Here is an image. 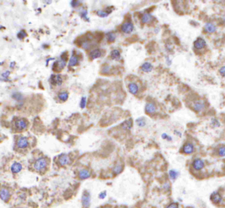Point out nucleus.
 Returning a JSON list of instances; mask_svg holds the SVG:
<instances>
[{"instance_id":"37998d69","label":"nucleus","mask_w":225,"mask_h":208,"mask_svg":"<svg viewBox=\"0 0 225 208\" xmlns=\"http://www.w3.org/2000/svg\"><path fill=\"white\" fill-rule=\"evenodd\" d=\"M162 138L164 139V140H167V141H172V138H171V136H169V135H166V134H163V135H162Z\"/></svg>"},{"instance_id":"5701e85b","label":"nucleus","mask_w":225,"mask_h":208,"mask_svg":"<svg viewBox=\"0 0 225 208\" xmlns=\"http://www.w3.org/2000/svg\"><path fill=\"white\" fill-rule=\"evenodd\" d=\"M65 65H66V61H62L60 59V61H56L55 62V64H54V68H53V69L55 70V71H58V70H62L63 68L65 67Z\"/></svg>"},{"instance_id":"de8ad7c7","label":"nucleus","mask_w":225,"mask_h":208,"mask_svg":"<svg viewBox=\"0 0 225 208\" xmlns=\"http://www.w3.org/2000/svg\"><path fill=\"white\" fill-rule=\"evenodd\" d=\"M223 22H224V23H225V15H224V16H223Z\"/></svg>"},{"instance_id":"c85d7f7f","label":"nucleus","mask_w":225,"mask_h":208,"mask_svg":"<svg viewBox=\"0 0 225 208\" xmlns=\"http://www.w3.org/2000/svg\"><path fill=\"white\" fill-rule=\"evenodd\" d=\"M217 155L220 157H225V145H220L216 149Z\"/></svg>"},{"instance_id":"6ab92c4d","label":"nucleus","mask_w":225,"mask_h":208,"mask_svg":"<svg viewBox=\"0 0 225 208\" xmlns=\"http://www.w3.org/2000/svg\"><path fill=\"white\" fill-rule=\"evenodd\" d=\"M22 171V164L18 162H14L11 165V171L12 174H18Z\"/></svg>"},{"instance_id":"ea45409f","label":"nucleus","mask_w":225,"mask_h":208,"mask_svg":"<svg viewBox=\"0 0 225 208\" xmlns=\"http://www.w3.org/2000/svg\"><path fill=\"white\" fill-rule=\"evenodd\" d=\"M98 198L99 199H105L106 198V190H103V191H101L99 194H98Z\"/></svg>"},{"instance_id":"c9c22d12","label":"nucleus","mask_w":225,"mask_h":208,"mask_svg":"<svg viewBox=\"0 0 225 208\" xmlns=\"http://www.w3.org/2000/svg\"><path fill=\"white\" fill-rule=\"evenodd\" d=\"M80 16H81V18H83L84 19H85V20H88V21H89V18H87V10H83V11H81V12H80Z\"/></svg>"},{"instance_id":"a18cd8bd","label":"nucleus","mask_w":225,"mask_h":208,"mask_svg":"<svg viewBox=\"0 0 225 208\" xmlns=\"http://www.w3.org/2000/svg\"><path fill=\"white\" fill-rule=\"evenodd\" d=\"M80 5V1H72L71 2V6L72 7H78Z\"/></svg>"},{"instance_id":"c756f323","label":"nucleus","mask_w":225,"mask_h":208,"mask_svg":"<svg viewBox=\"0 0 225 208\" xmlns=\"http://www.w3.org/2000/svg\"><path fill=\"white\" fill-rule=\"evenodd\" d=\"M106 39H107V41L108 42H114L116 40V35L114 33L110 32V33H108L106 34Z\"/></svg>"},{"instance_id":"4be33fe9","label":"nucleus","mask_w":225,"mask_h":208,"mask_svg":"<svg viewBox=\"0 0 225 208\" xmlns=\"http://www.w3.org/2000/svg\"><path fill=\"white\" fill-rule=\"evenodd\" d=\"M141 69L143 71V72H145V73H149V72H151L152 69H153V66H152V64L151 62H143V64H142V66H141Z\"/></svg>"},{"instance_id":"f257e3e1","label":"nucleus","mask_w":225,"mask_h":208,"mask_svg":"<svg viewBox=\"0 0 225 208\" xmlns=\"http://www.w3.org/2000/svg\"><path fill=\"white\" fill-rule=\"evenodd\" d=\"M48 166V161L44 157H40L34 162V169L37 172L44 171Z\"/></svg>"},{"instance_id":"b1692460","label":"nucleus","mask_w":225,"mask_h":208,"mask_svg":"<svg viewBox=\"0 0 225 208\" xmlns=\"http://www.w3.org/2000/svg\"><path fill=\"white\" fill-rule=\"evenodd\" d=\"M110 57H111L113 60H117V61H119V60H121V58H122L121 52H120L119 50H117V49H114V50H112L111 53H110Z\"/></svg>"},{"instance_id":"9b49d317","label":"nucleus","mask_w":225,"mask_h":208,"mask_svg":"<svg viewBox=\"0 0 225 208\" xmlns=\"http://www.w3.org/2000/svg\"><path fill=\"white\" fill-rule=\"evenodd\" d=\"M15 127L18 131H23L27 128V122L24 119H18L15 121Z\"/></svg>"},{"instance_id":"7c9ffc66","label":"nucleus","mask_w":225,"mask_h":208,"mask_svg":"<svg viewBox=\"0 0 225 208\" xmlns=\"http://www.w3.org/2000/svg\"><path fill=\"white\" fill-rule=\"evenodd\" d=\"M97 13V15L98 17H100V18H106V17H107L108 16V13L109 12H106V11H103V10H98L96 12Z\"/></svg>"},{"instance_id":"a211bd4d","label":"nucleus","mask_w":225,"mask_h":208,"mask_svg":"<svg viewBox=\"0 0 225 208\" xmlns=\"http://www.w3.org/2000/svg\"><path fill=\"white\" fill-rule=\"evenodd\" d=\"M50 82H51V84L52 85L55 86H60L62 83V78L60 75H53L51 77V79H50Z\"/></svg>"},{"instance_id":"bb28decb","label":"nucleus","mask_w":225,"mask_h":208,"mask_svg":"<svg viewBox=\"0 0 225 208\" xmlns=\"http://www.w3.org/2000/svg\"><path fill=\"white\" fill-rule=\"evenodd\" d=\"M132 125H133V122H132V120H128L122 123L121 125V128L124 130H130L132 128Z\"/></svg>"},{"instance_id":"f8f14e48","label":"nucleus","mask_w":225,"mask_h":208,"mask_svg":"<svg viewBox=\"0 0 225 208\" xmlns=\"http://www.w3.org/2000/svg\"><path fill=\"white\" fill-rule=\"evenodd\" d=\"M28 145H29V141H28L26 137L21 136V137L18 138V141H17V147L18 148H26L28 147Z\"/></svg>"},{"instance_id":"a878e982","label":"nucleus","mask_w":225,"mask_h":208,"mask_svg":"<svg viewBox=\"0 0 225 208\" xmlns=\"http://www.w3.org/2000/svg\"><path fill=\"white\" fill-rule=\"evenodd\" d=\"M168 175H169V178H170L171 180L174 181V180H176L177 178H179V172L176 171V170H170L169 172H168Z\"/></svg>"},{"instance_id":"c03bdc74","label":"nucleus","mask_w":225,"mask_h":208,"mask_svg":"<svg viewBox=\"0 0 225 208\" xmlns=\"http://www.w3.org/2000/svg\"><path fill=\"white\" fill-rule=\"evenodd\" d=\"M9 75H10V72H9V71H6L5 73H3L1 75V78H5V79H6V78L9 77Z\"/></svg>"},{"instance_id":"4468645a","label":"nucleus","mask_w":225,"mask_h":208,"mask_svg":"<svg viewBox=\"0 0 225 208\" xmlns=\"http://www.w3.org/2000/svg\"><path fill=\"white\" fill-rule=\"evenodd\" d=\"M157 111V107H156V104L152 102H148L146 104H145V112L146 113L150 114V115H152L156 112Z\"/></svg>"},{"instance_id":"dca6fc26","label":"nucleus","mask_w":225,"mask_h":208,"mask_svg":"<svg viewBox=\"0 0 225 208\" xmlns=\"http://www.w3.org/2000/svg\"><path fill=\"white\" fill-rule=\"evenodd\" d=\"M91 177V172L87 169H82L78 171V178L80 180H85Z\"/></svg>"},{"instance_id":"393cba45","label":"nucleus","mask_w":225,"mask_h":208,"mask_svg":"<svg viewBox=\"0 0 225 208\" xmlns=\"http://www.w3.org/2000/svg\"><path fill=\"white\" fill-rule=\"evenodd\" d=\"M78 63H79V59L78 55H73L70 58V61H69V66H70V67L77 66Z\"/></svg>"},{"instance_id":"1a4fd4ad","label":"nucleus","mask_w":225,"mask_h":208,"mask_svg":"<svg viewBox=\"0 0 225 208\" xmlns=\"http://www.w3.org/2000/svg\"><path fill=\"white\" fill-rule=\"evenodd\" d=\"M11 198V192L7 188H1L0 189V199L4 202H8Z\"/></svg>"},{"instance_id":"0eeeda50","label":"nucleus","mask_w":225,"mask_h":208,"mask_svg":"<svg viewBox=\"0 0 225 208\" xmlns=\"http://www.w3.org/2000/svg\"><path fill=\"white\" fill-rule=\"evenodd\" d=\"M210 200L215 205H220L223 202V196L219 191H214L210 195Z\"/></svg>"},{"instance_id":"f03ea898","label":"nucleus","mask_w":225,"mask_h":208,"mask_svg":"<svg viewBox=\"0 0 225 208\" xmlns=\"http://www.w3.org/2000/svg\"><path fill=\"white\" fill-rule=\"evenodd\" d=\"M91 202V193L88 190H84L81 196V205L83 208H90Z\"/></svg>"},{"instance_id":"72a5a7b5","label":"nucleus","mask_w":225,"mask_h":208,"mask_svg":"<svg viewBox=\"0 0 225 208\" xmlns=\"http://www.w3.org/2000/svg\"><path fill=\"white\" fill-rule=\"evenodd\" d=\"M211 127L212 128H218V127H220V122H219V120H217V119H212L211 120Z\"/></svg>"},{"instance_id":"cd10ccee","label":"nucleus","mask_w":225,"mask_h":208,"mask_svg":"<svg viewBox=\"0 0 225 208\" xmlns=\"http://www.w3.org/2000/svg\"><path fill=\"white\" fill-rule=\"evenodd\" d=\"M68 98H69V94H68L67 92H59V94H58V98H59V100H61L62 102H65V101L68 99Z\"/></svg>"},{"instance_id":"ddd939ff","label":"nucleus","mask_w":225,"mask_h":208,"mask_svg":"<svg viewBox=\"0 0 225 208\" xmlns=\"http://www.w3.org/2000/svg\"><path fill=\"white\" fill-rule=\"evenodd\" d=\"M203 29L207 33H214L216 31V26L215 24H214L213 22H207L204 25Z\"/></svg>"},{"instance_id":"412c9836","label":"nucleus","mask_w":225,"mask_h":208,"mask_svg":"<svg viewBox=\"0 0 225 208\" xmlns=\"http://www.w3.org/2000/svg\"><path fill=\"white\" fill-rule=\"evenodd\" d=\"M123 171V164L122 163H117L115 167L113 168V174L115 176H117L119 174H121Z\"/></svg>"},{"instance_id":"09e8293b","label":"nucleus","mask_w":225,"mask_h":208,"mask_svg":"<svg viewBox=\"0 0 225 208\" xmlns=\"http://www.w3.org/2000/svg\"><path fill=\"white\" fill-rule=\"evenodd\" d=\"M223 170H224V171H225V163H224V165H223Z\"/></svg>"},{"instance_id":"473e14b6","label":"nucleus","mask_w":225,"mask_h":208,"mask_svg":"<svg viewBox=\"0 0 225 208\" xmlns=\"http://www.w3.org/2000/svg\"><path fill=\"white\" fill-rule=\"evenodd\" d=\"M136 125L140 128H143L146 125V121L143 118H139L136 120Z\"/></svg>"},{"instance_id":"7ed1b4c3","label":"nucleus","mask_w":225,"mask_h":208,"mask_svg":"<svg viewBox=\"0 0 225 208\" xmlns=\"http://www.w3.org/2000/svg\"><path fill=\"white\" fill-rule=\"evenodd\" d=\"M191 167L195 171H200L205 167V162L201 158H195L191 163Z\"/></svg>"},{"instance_id":"e433bc0d","label":"nucleus","mask_w":225,"mask_h":208,"mask_svg":"<svg viewBox=\"0 0 225 208\" xmlns=\"http://www.w3.org/2000/svg\"><path fill=\"white\" fill-rule=\"evenodd\" d=\"M17 36H18V39H24L25 37L26 36V32L24 30H21L18 32Z\"/></svg>"},{"instance_id":"79ce46f5","label":"nucleus","mask_w":225,"mask_h":208,"mask_svg":"<svg viewBox=\"0 0 225 208\" xmlns=\"http://www.w3.org/2000/svg\"><path fill=\"white\" fill-rule=\"evenodd\" d=\"M67 58H68V53L67 52H63L62 54L61 55V60H62V61H67Z\"/></svg>"},{"instance_id":"58836bf2","label":"nucleus","mask_w":225,"mask_h":208,"mask_svg":"<svg viewBox=\"0 0 225 208\" xmlns=\"http://www.w3.org/2000/svg\"><path fill=\"white\" fill-rule=\"evenodd\" d=\"M85 105H86V98L83 97L81 98V101H80V107L81 108H85Z\"/></svg>"},{"instance_id":"39448f33","label":"nucleus","mask_w":225,"mask_h":208,"mask_svg":"<svg viewBox=\"0 0 225 208\" xmlns=\"http://www.w3.org/2000/svg\"><path fill=\"white\" fill-rule=\"evenodd\" d=\"M195 148L192 142H186L181 147V152L185 155H191L195 152Z\"/></svg>"},{"instance_id":"f3484780","label":"nucleus","mask_w":225,"mask_h":208,"mask_svg":"<svg viewBox=\"0 0 225 208\" xmlns=\"http://www.w3.org/2000/svg\"><path fill=\"white\" fill-rule=\"evenodd\" d=\"M128 92H130L131 94H133V95H136L138 93V92H139V86L135 82H131V83L128 84Z\"/></svg>"},{"instance_id":"2eb2a0df","label":"nucleus","mask_w":225,"mask_h":208,"mask_svg":"<svg viewBox=\"0 0 225 208\" xmlns=\"http://www.w3.org/2000/svg\"><path fill=\"white\" fill-rule=\"evenodd\" d=\"M152 20H153V16L150 12H144L141 16V22L143 24H148V23L151 22Z\"/></svg>"},{"instance_id":"aec40b11","label":"nucleus","mask_w":225,"mask_h":208,"mask_svg":"<svg viewBox=\"0 0 225 208\" xmlns=\"http://www.w3.org/2000/svg\"><path fill=\"white\" fill-rule=\"evenodd\" d=\"M101 55H102L101 50L98 49H92L91 51H90V53H89V56H90V58H91V60H94V59L99 58Z\"/></svg>"},{"instance_id":"2f4dec72","label":"nucleus","mask_w":225,"mask_h":208,"mask_svg":"<svg viewBox=\"0 0 225 208\" xmlns=\"http://www.w3.org/2000/svg\"><path fill=\"white\" fill-rule=\"evenodd\" d=\"M12 98H14L15 100H17V101H19V102H21V101H23V95L21 94V93H18V92H16V93H14L13 95H12Z\"/></svg>"},{"instance_id":"f704fd0d","label":"nucleus","mask_w":225,"mask_h":208,"mask_svg":"<svg viewBox=\"0 0 225 208\" xmlns=\"http://www.w3.org/2000/svg\"><path fill=\"white\" fill-rule=\"evenodd\" d=\"M165 208H179V204L178 202H171L169 203Z\"/></svg>"},{"instance_id":"20e7f679","label":"nucleus","mask_w":225,"mask_h":208,"mask_svg":"<svg viewBox=\"0 0 225 208\" xmlns=\"http://www.w3.org/2000/svg\"><path fill=\"white\" fill-rule=\"evenodd\" d=\"M121 30L124 33H131L133 31H134V25L133 23L130 21V20H126L123 22V24L122 25V27H121Z\"/></svg>"},{"instance_id":"49530a36","label":"nucleus","mask_w":225,"mask_h":208,"mask_svg":"<svg viewBox=\"0 0 225 208\" xmlns=\"http://www.w3.org/2000/svg\"><path fill=\"white\" fill-rule=\"evenodd\" d=\"M109 69H110L108 66H105V67L102 69V70H101V71H102V73H106V72H108V71H109Z\"/></svg>"},{"instance_id":"4c0bfd02","label":"nucleus","mask_w":225,"mask_h":208,"mask_svg":"<svg viewBox=\"0 0 225 208\" xmlns=\"http://www.w3.org/2000/svg\"><path fill=\"white\" fill-rule=\"evenodd\" d=\"M162 188H163V190L164 191H168V190H170V184L168 183V182H165L163 185H162Z\"/></svg>"},{"instance_id":"9d476101","label":"nucleus","mask_w":225,"mask_h":208,"mask_svg":"<svg viewBox=\"0 0 225 208\" xmlns=\"http://www.w3.org/2000/svg\"><path fill=\"white\" fill-rule=\"evenodd\" d=\"M70 163V158L68 155L62 154L58 157V164L60 166H66Z\"/></svg>"},{"instance_id":"a19ab883","label":"nucleus","mask_w":225,"mask_h":208,"mask_svg":"<svg viewBox=\"0 0 225 208\" xmlns=\"http://www.w3.org/2000/svg\"><path fill=\"white\" fill-rule=\"evenodd\" d=\"M219 74L223 77H225V66H223L219 69Z\"/></svg>"},{"instance_id":"423d86ee","label":"nucleus","mask_w":225,"mask_h":208,"mask_svg":"<svg viewBox=\"0 0 225 208\" xmlns=\"http://www.w3.org/2000/svg\"><path fill=\"white\" fill-rule=\"evenodd\" d=\"M204 108H205V104H204L203 100H201V99L195 100L192 104V109L196 112H201V111L204 110Z\"/></svg>"},{"instance_id":"8fccbe9b","label":"nucleus","mask_w":225,"mask_h":208,"mask_svg":"<svg viewBox=\"0 0 225 208\" xmlns=\"http://www.w3.org/2000/svg\"><path fill=\"white\" fill-rule=\"evenodd\" d=\"M1 28H2V26H0V29H1Z\"/></svg>"},{"instance_id":"6e6552de","label":"nucleus","mask_w":225,"mask_h":208,"mask_svg":"<svg viewBox=\"0 0 225 208\" xmlns=\"http://www.w3.org/2000/svg\"><path fill=\"white\" fill-rule=\"evenodd\" d=\"M206 41L201 37H198L194 42V49L195 50H201L206 47Z\"/></svg>"}]
</instances>
